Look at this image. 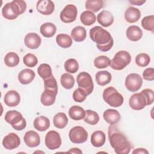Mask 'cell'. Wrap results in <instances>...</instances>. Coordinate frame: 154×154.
Returning a JSON list of instances; mask_svg holds the SVG:
<instances>
[{
    "label": "cell",
    "instance_id": "cell-37",
    "mask_svg": "<svg viewBox=\"0 0 154 154\" xmlns=\"http://www.w3.org/2000/svg\"><path fill=\"white\" fill-rule=\"evenodd\" d=\"M60 82L64 88L71 89L74 86L75 79L70 73H65L61 75Z\"/></svg>",
    "mask_w": 154,
    "mask_h": 154
},
{
    "label": "cell",
    "instance_id": "cell-32",
    "mask_svg": "<svg viewBox=\"0 0 154 154\" xmlns=\"http://www.w3.org/2000/svg\"><path fill=\"white\" fill-rule=\"evenodd\" d=\"M80 20L82 24L86 26H90L94 23L96 20L95 14L90 11H84L81 14Z\"/></svg>",
    "mask_w": 154,
    "mask_h": 154
},
{
    "label": "cell",
    "instance_id": "cell-22",
    "mask_svg": "<svg viewBox=\"0 0 154 154\" xmlns=\"http://www.w3.org/2000/svg\"><path fill=\"white\" fill-rule=\"evenodd\" d=\"M141 17V12L139 9L134 7H128L125 13V18L129 23L137 22Z\"/></svg>",
    "mask_w": 154,
    "mask_h": 154
},
{
    "label": "cell",
    "instance_id": "cell-2",
    "mask_svg": "<svg viewBox=\"0 0 154 154\" xmlns=\"http://www.w3.org/2000/svg\"><path fill=\"white\" fill-rule=\"evenodd\" d=\"M91 40L96 43L97 49L102 52L109 51L114 44L111 34L101 26H96L90 30Z\"/></svg>",
    "mask_w": 154,
    "mask_h": 154
},
{
    "label": "cell",
    "instance_id": "cell-45",
    "mask_svg": "<svg viewBox=\"0 0 154 154\" xmlns=\"http://www.w3.org/2000/svg\"><path fill=\"white\" fill-rule=\"evenodd\" d=\"M145 96L147 100V105H150L153 102V91L152 89L146 88L141 91V92Z\"/></svg>",
    "mask_w": 154,
    "mask_h": 154
},
{
    "label": "cell",
    "instance_id": "cell-39",
    "mask_svg": "<svg viewBox=\"0 0 154 154\" xmlns=\"http://www.w3.org/2000/svg\"><path fill=\"white\" fill-rule=\"evenodd\" d=\"M110 59L105 55H100L94 60V65L97 69H104L108 67L110 64Z\"/></svg>",
    "mask_w": 154,
    "mask_h": 154
},
{
    "label": "cell",
    "instance_id": "cell-42",
    "mask_svg": "<svg viewBox=\"0 0 154 154\" xmlns=\"http://www.w3.org/2000/svg\"><path fill=\"white\" fill-rule=\"evenodd\" d=\"M141 25L144 29L153 32L154 16L150 15L144 17L141 20Z\"/></svg>",
    "mask_w": 154,
    "mask_h": 154
},
{
    "label": "cell",
    "instance_id": "cell-35",
    "mask_svg": "<svg viewBox=\"0 0 154 154\" xmlns=\"http://www.w3.org/2000/svg\"><path fill=\"white\" fill-rule=\"evenodd\" d=\"M103 7V1L102 0H88L85 2V8L88 11L97 12Z\"/></svg>",
    "mask_w": 154,
    "mask_h": 154
},
{
    "label": "cell",
    "instance_id": "cell-9",
    "mask_svg": "<svg viewBox=\"0 0 154 154\" xmlns=\"http://www.w3.org/2000/svg\"><path fill=\"white\" fill-rule=\"evenodd\" d=\"M143 84V79L141 76L137 73L129 74L125 79V87L131 92L137 91L141 87Z\"/></svg>",
    "mask_w": 154,
    "mask_h": 154
},
{
    "label": "cell",
    "instance_id": "cell-27",
    "mask_svg": "<svg viewBox=\"0 0 154 154\" xmlns=\"http://www.w3.org/2000/svg\"><path fill=\"white\" fill-rule=\"evenodd\" d=\"M70 117L74 120H80L84 118L85 111L84 109L78 105H73L69 110Z\"/></svg>",
    "mask_w": 154,
    "mask_h": 154
},
{
    "label": "cell",
    "instance_id": "cell-41",
    "mask_svg": "<svg viewBox=\"0 0 154 154\" xmlns=\"http://www.w3.org/2000/svg\"><path fill=\"white\" fill-rule=\"evenodd\" d=\"M150 58L148 54L146 53H140L135 57L136 64L141 67H146L150 63Z\"/></svg>",
    "mask_w": 154,
    "mask_h": 154
},
{
    "label": "cell",
    "instance_id": "cell-6",
    "mask_svg": "<svg viewBox=\"0 0 154 154\" xmlns=\"http://www.w3.org/2000/svg\"><path fill=\"white\" fill-rule=\"evenodd\" d=\"M131 61L130 54L126 51H120L117 52L114 58L111 60L109 66L116 70H120L125 69Z\"/></svg>",
    "mask_w": 154,
    "mask_h": 154
},
{
    "label": "cell",
    "instance_id": "cell-3",
    "mask_svg": "<svg viewBox=\"0 0 154 154\" xmlns=\"http://www.w3.org/2000/svg\"><path fill=\"white\" fill-rule=\"evenodd\" d=\"M26 9V4L25 1L14 0L5 4L2 9V14L6 19L14 20L23 13Z\"/></svg>",
    "mask_w": 154,
    "mask_h": 154
},
{
    "label": "cell",
    "instance_id": "cell-49",
    "mask_svg": "<svg viewBox=\"0 0 154 154\" xmlns=\"http://www.w3.org/2000/svg\"><path fill=\"white\" fill-rule=\"evenodd\" d=\"M129 2L134 5H141L146 2V1H129Z\"/></svg>",
    "mask_w": 154,
    "mask_h": 154
},
{
    "label": "cell",
    "instance_id": "cell-10",
    "mask_svg": "<svg viewBox=\"0 0 154 154\" xmlns=\"http://www.w3.org/2000/svg\"><path fill=\"white\" fill-rule=\"evenodd\" d=\"M77 13L78 10L76 7L73 4H68L61 11L60 17L63 22L69 23L76 20Z\"/></svg>",
    "mask_w": 154,
    "mask_h": 154
},
{
    "label": "cell",
    "instance_id": "cell-11",
    "mask_svg": "<svg viewBox=\"0 0 154 154\" xmlns=\"http://www.w3.org/2000/svg\"><path fill=\"white\" fill-rule=\"evenodd\" d=\"M45 143L46 146L50 150H55L59 148L61 144L60 134L54 130L49 131L45 136Z\"/></svg>",
    "mask_w": 154,
    "mask_h": 154
},
{
    "label": "cell",
    "instance_id": "cell-25",
    "mask_svg": "<svg viewBox=\"0 0 154 154\" xmlns=\"http://www.w3.org/2000/svg\"><path fill=\"white\" fill-rule=\"evenodd\" d=\"M40 31L43 37L50 38L55 35L57 31V27L52 23L46 22L40 26Z\"/></svg>",
    "mask_w": 154,
    "mask_h": 154
},
{
    "label": "cell",
    "instance_id": "cell-24",
    "mask_svg": "<svg viewBox=\"0 0 154 154\" xmlns=\"http://www.w3.org/2000/svg\"><path fill=\"white\" fill-rule=\"evenodd\" d=\"M34 127L38 131L43 132L47 130L50 126V120L45 116H40L36 117L34 120Z\"/></svg>",
    "mask_w": 154,
    "mask_h": 154
},
{
    "label": "cell",
    "instance_id": "cell-34",
    "mask_svg": "<svg viewBox=\"0 0 154 154\" xmlns=\"http://www.w3.org/2000/svg\"><path fill=\"white\" fill-rule=\"evenodd\" d=\"M19 61L20 59L18 55L14 52L7 53L4 58L5 64L10 67H13L17 66Z\"/></svg>",
    "mask_w": 154,
    "mask_h": 154
},
{
    "label": "cell",
    "instance_id": "cell-29",
    "mask_svg": "<svg viewBox=\"0 0 154 154\" xmlns=\"http://www.w3.org/2000/svg\"><path fill=\"white\" fill-rule=\"evenodd\" d=\"M68 123V119L64 112H58L53 119V123L55 127L58 129L64 128Z\"/></svg>",
    "mask_w": 154,
    "mask_h": 154
},
{
    "label": "cell",
    "instance_id": "cell-17",
    "mask_svg": "<svg viewBox=\"0 0 154 154\" xmlns=\"http://www.w3.org/2000/svg\"><path fill=\"white\" fill-rule=\"evenodd\" d=\"M4 101L5 105L10 107L16 106L19 104L20 101V94L15 90H10L5 93Z\"/></svg>",
    "mask_w": 154,
    "mask_h": 154
},
{
    "label": "cell",
    "instance_id": "cell-46",
    "mask_svg": "<svg viewBox=\"0 0 154 154\" xmlns=\"http://www.w3.org/2000/svg\"><path fill=\"white\" fill-rule=\"evenodd\" d=\"M143 77L145 80L147 81H153L154 80V69L147 68L146 69L143 73Z\"/></svg>",
    "mask_w": 154,
    "mask_h": 154
},
{
    "label": "cell",
    "instance_id": "cell-43",
    "mask_svg": "<svg viewBox=\"0 0 154 154\" xmlns=\"http://www.w3.org/2000/svg\"><path fill=\"white\" fill-rule=\"evenodd\" d=\"M23 62L26 66L29 67H34L37 65L38 60L35 55L28 53L23 57Z\"/></svg>",
    "mask_w": 154,
    "mask_h": 154
},
{
    "label": "cell",
    "instance_id": "cell-40",
    "mask_svg": "<svg viewBox=\"0 0 154 154\" xmlns=\"http://www.w3.org/2000/svg\"><path fill=\"white\" fill-rule=\"evenodd\" d=\"M64 69L67 72L70 73H76L79 69V64L78 61L74 58L67 60L64 63Z\"/></svg>",
    "mask_w": 154,
    "mask_h": 154
},
{
    "label": "cell",
    "instance_id": "cell-8",
    "mask_svg": "<svg viewBox=\"0 0 154 154\" xmlns=\"http://www.w3.org/2000/svg\"><path fill=\"white\" fill-rule=\"evenodd\" d=\"M69 137L70 140L73 143L81 144L87 141L88 138V132L84 128L76 126L70 130Z\"/></svg>",
    "mask_w": 154,
    "mask_h": 154
},
{
    "label": "cell",
    "instance_id": "cell-7",
    "mask_svg": "<svg viewBox=\"0 0 154 154\" xmlns=\"http://www.w3.org/2000/svg\"><path fill=\"white\" fill-rule=\"evenodd\" d=\"M76 81L79 88L82 89L88 95L93 90L94 84L91 75L85 72H81L76 77Z\"/></svg>",
    "mask_w": 154,
    "mask_h": 154
},
{
    "label": "cell",
    "instance_id": "cell-4",
    "mask_svg": "<svg viewBox=\"0 0 154 154\" xmlns=\"http://www.w3.org/2000/svg\"><path fill=\"white\" fill-rule=\"evenodd\" d=\"M102 96L104 101L112 107L120 106L124 101L122 94L113 87H109L105 88L103 90Z\"/></svg>",
    "mask_w": 154,
    "mask_h": 154
},
{
    "label": "cell",
    "instance_id": "cell-48",
    "mask_svg": "<svg viewBox=\"0 0 154 154\" xmlns=\"http://www.w3.org/2000/svg\"><path fill=\"white\" fill-rule=\"evenodd\" d=\"M68 153H79L81 154L82 153V152L79 149V148H76V147H74V148H72L70 149Z\"/></svg>",
    "mask_w": 154,
    "mask_h": 154
},
{
    "label": "cell",
    "instance_id": "cell-12",
    "mask_svg": "<svg viewBox=\"0 0 154 154\" xmlns=\"http://www.w3.org/2000/svg\"><path fill=\"white\" fill-rule=\"evenodd\" d=\"M129 104L132 109L138 111L143 109L147 105V100L141 93H136L130 97Z\"/></svg>",
    "mask_w": 154,
    "mask_h": 154
},
{
    "label": "cell",
    "instance_id": "cell-5",
    "mask_svg": "<svg viewBox=\"0 0 154 154\" xmlns=\"http://www.w3.org/2000/svg\"><path fill=\"white\" fill-rule=\"evenodd\" d=\"M4 119L8 123L11 125L13 129L17 131H22L26 126L25 119L23 117L22 114L16 110L7 111Z\"/></svg>",
    "mask_w": 154,
    "mask_h": 154
},
{
    "label": "cell",
    "instance_id": "cell-38",
    "mask_svg": "<svg viewBox=\"0 0 154 154\" xmlns=\"http://www.w3.org/2000/svg\"><path fill=\"white\" fill-rule=\"evenodd\" d=\"M37 73L38 75L44 79L51 76L52 75V69L50 65L46 63L41 64L37 68Z\"/></svg>",
    "mask_w": 154,
    "mask_h": 154
},
{
    "label": "cell",
    "instance_id": "cell-33",
    "mask_svg": "<svg viewBox=\"0 0 154 154\" xmlns=\"http://www.w3.org/2000/svg\"><path fill=\"white\" fill-rule=\"evenodd\" d=\"M45 90L51 91L56 94L58 93V85L55 78L53 75L44 79Z\"/></svg>",
    "mask_w": 154,
    "mask_h": 154
},
{
    "label": "cell",
    "instance_id": "cell-14",
    "mask_svg": "<svg viewBox=\"0 0 154 154\" xmlns=\"http://www.w3.org/2000/svg\"><path fill=\"white\" fill-rule=\"evenodd\" d=\"M37 11L43 15L51 14L55 9L54 3L50 0L38 1L36 5Z\"/></svg>",
    "mask_w": 154,
    "mask_h": 154
},
{
    "label": "cell",
    "instance_id": "cell-36",
    "mask_svg": "<svg viewBox=\"0 0 154 154\" xmlns=\"http://www.w3.org/2000/svg\"><path fill=\"white\" fill-rule=\"evenodd\" d=\"M99 121V116L97 112L91 109L85 111V116L84 117V122L89 125H96Z\"/></svg>",
    "mask_w": 154,
    "mask_h": 154
},
{
    "label": "cell",
    "instance_id": "cell-47",
    "mask_svg": "<svg viewBox=\"0 0 154 154\" xmlns=\"http://www.w3.org/2000/svg\"><path fill=\"white\" fill-rule=\"evenodd\" d=\"M132 153L134 154V153H137V154H140V153H142V154H148L149 153V152L146 149H144V148H138V149H136L135 150H133L132 152Z\"/></svg>",
    "mask_w": 154,
    "mask_h": 154
},
{
    "label": "cell",
    "instance_id": "cell-26",
    "mask_svg": "<svg viewBox=\"0 0 154 154\" xmlns=\"http://www.w3.org/2000/svg\"><path fill=\"white\" fill-rule=\"evenodd\" d=\"M72 38L77 42L84 41L87 36L86 29L81 26H77L73 28L71 31Z\"/></svg>",
    "mask_w": 154,
    "mask_h": 154
},
{
    "label": "cell",
    "instance_id": "cell-44",
    "mask_svg": "<svg viewBox=\"0 0 154 154\" xmlns=\"http://www.w3.org/2000/svg\"><path fill=\"white\" fill-rule=\"evenodd\" d=\"M87 96V93L81 88H78L73 93V99L76 102H84Z\"/></svg>",
    "mask_w": 154,
    "mask_h": 154
},
{
    "label": "cell",
    "instance_id": "cell-1",
    "mask_svg": "<svg viewBox=\"0 0 154 154\" xmlns=\"http://www.w3.org/2000/svg\"><path fill=\"white\" fill-rule=\"evenodd\" d=\"M108 139L111 147L117 154H128L131 150V145L126 137L115 125H110L108 129Z\"/></svg>",
    "mask_w": 154,
    "mask_h": 154
},
{
    "label": "cell",
    "instance_id": "cell-20",
    "mask_svg": "<svg viewBox=\"0 0 154 154\" xmlns=\"http://www.w3.org/2000/svg\"><path fill=\"white\" fill-rule=\"evenodd\" d=\"M126 35L129 40L137 42L143 36V31L139 26L137 25H131L127 28Z\"/></svg>",
    "mask_w": 154,
    "mask_h": 154
},
{
    "label": "cell",
    "instance_id": "cell-30",
    "mask_svg": "<svg viewBox=\"0 0 154 154\" xmlns=\"http://www.w3.org/2000/svg\"><path fill=\"white\" fill-rule=\"evenodd\" d=\"M56 42L58 46L63 48H68L72 45V37L66 34H59L56 37Z\"/></svg>",
    "mask_w": 154,
    "mask_h": 154
},
{
    "label": "cell",
    "instance_id": "cell-18",
    "mask_svg": "<svg viewBox=\"0 0 154 154\" xmlns=\"http://www.w3.org/2000/svg\"><path fill=\"white\" fill-rule=\"evenodd\" d=\"M103 117L104 120L110 125H115L120 120L119 112L114 109H108L103 112Z\"/></svg>",
    "mask_w": 154,
    "mask_h": 154
},
{
    "label": "cell",
    "instance_id": "cell-19",
    "mask_svg": "<svg viewBox=\"0 0 154 154\" xmlns=\"http://www.w3.org/2000/svg\"><path fill=\"white\" fill-rule=\"evenodd\" d=\"M97 20L102 26L108 27L114 22V16L109 11L103 10L98 14Z\"/></svg>",
    "mask_w": 154,
    "mask_h": 154
},
{
    "label": "cell",
    "instance_id": "cell-28",
    "mask_svg": "<svg viewBox=\"0 0 154 154\" xmlns=\"http://www.w3.org/2000/svg\"><path fill=\"white\" fill-rule=\"evenodd\" d=\"M111 79V74L108 71H99L96 74V81L98 85L101 86H104L109 84Z\"/></svg>",
    "mask_w": 154,
    "mask_h": 154
},
{
    "label": "cell",
    "instance_id": "cell-31",
    "mask_svg": "<svg viewBox=\"0 0 154 154\" xmlns=\"http://www.w3.org/2000/svg\"><path fill=\"white\" fill-rule=\"evenodd\" d=\"M57 94L49 91L45 90L42 93L40 97L41 103L45 106H50L54 103L56 99Z\"/></svg>",
    "mask_w": 154,
    "mask_h": 154
},
{
    "label": "cell",
    "instance_id": "cell-16",
    "mask_svg": "<svg viewBox=\"0 0 154 154\" xmlns=\"http://www.w3.org/2000/svg\"><path fill=\"white\" fill-rule=\"evenodd\" d=\"M25 143L29 147H35L40 143V138L37 132L34 131H27L23 137Z\"/></svg>",
    "mask_w": 154,
    "mask_h": 154
},
{
    "label": "cell",
    "instance_id": "cell-23",
    "mask_svg": "<svg viewBox=\"0 0 154 154\" xmlns=\"http://www.w3.org/2000/svg\"><path fill=\"white\" fill-rule=\"evenodd\" d=\"M106 140V135L102 131H96L91 135V143L96 147L102 146Z\"/></svg>",
    "mask_w": 154,
    "mask_h": 154
},
{
    "label": "cell",
    "instance_id": "cell-21",
    "mask_svg": "<svg viewBox=\"0 0 154 154\" xmlns=\"http://www.w3.org/2000/svg\"><path fill=\"white\" fill-rule=\"evenodd\" d=\"M35 74L34 72L29 69H25L21 70L18 75V80L22 84H28L34 79Z\"/></svg>",
    "mask_w": 154,
    "mask_h": 154
},
{
    "label": "cell",
    "instance_id": "cell-15",
    "mask_svg": "<svg viewBox=\"0 0 154 154\" xmlns=\"http://www.w3.org/2000/svg\"><path fill=\"white\" fill-rule=\"evenodd\" d=\"M42 40L40 37L35 32H29L27 34L24 38L25 45L29 49H36L41 45Z\"/></svg>",
    "mask_w": 154,
    "mask_h": 154
},
{
    "label": "cell",
    "instance_id": "cell-13",
    "mask_svg": "<svg viewBox=\"0 0 154 154\" xmlns=\"http://www.w3.org/2000/svg\"><path fill=\"white\" fill-rule=\"evenodd\" d=\"M20 144V139L19 137L15 133L11 132L7 135L2 140V145L5 149L8 150H13L19 146Z\"/></svg>",
    "mask_w": 154,
    "mask_h": 154
}]
</instances>
